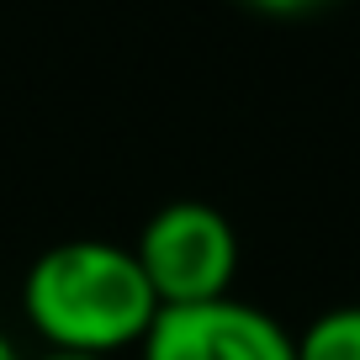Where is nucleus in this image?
<instances>
[{"instance_id":"f257e3e1","label":"nucleus","mask_w":360,"mask_h":360,"mask_svg":"<svg viewBox=\"0 0 360 360\" xmlns=\"http://www.w3.org/2000/svg\"><path fill=\"white\" fill-rule=\"evenodd\" d=\"M22 307L48 349L101 360L143 345L159 318V297L138 255L112 238H64L43 249L22 281Z\"/></svg>"},{"instance_id":"f03ea898","label":"nucleus","mask_w":360,"mask_h":360,"mask_svg":"<svg viewBox=\"0 0 360 360\" xmlns=\"http://www.w3.org/2000/svg\"><path fill=\"white\" fill-rule=\"evenodd\" d=\"M159 307H191L228 297L238 276V233L212 202H169L133 244Z\"/></svg>"},{"instance_id":"7ed1b4c3","label":"nucleus","mask_w":360,"mask_h":360,"mask_svg":"<svg viewBox=\"0 0 360 360\" xmlns=\"http://www.w3.org/2000/svg\"><path fill=\"white\" fill-rule=\"evenodd\" d=\"M143 360H297V334H286L265 307L217 297L191 307H159L148 323Z\"/></svg>"},{"instance_id":"20e7f679","label":"nucleus","mask_w":360,"mask_h":360,"mask_svg":"<svg viewBox=\"0 0 360 360\" xmlns=\"http://www.w3.org/2000/svg\"><path fill=\"white\" fill-rule=\"evenodd\" d=\"M297 360H360V307H328L297 334Z\"/></svg>"},{"instance_id":"39448f33","label":"nucleus","mask_w":360,"mask_h":360,"mask_svg":"<svg viewBox=\"0 0 360 360\" xmlns=\"http://www.w3.org/2000/svg\"><path fill=\"white\" fill-rule=\"evenodd\" d=\"M249 11H265V16H307V11H323L328 0H238Z\"/></svg>"},{"instance_id":"423d86ee","label":"nucleus","mask_w":360,"mask_h":360,"mask_svg":"<svg viewBox=\"0 0 360 360\" xmlns=\"http://www.w3.org/2000/svg\"><path fill=\"white\" fill-rule=\"evenodd\" d=\"M37 360H101V355H69V349H43Z\"/></svg>"},{"instance_id":"0eeeda50","label":"nucleus","mask_w":360,"mask_h":360,"mask_svg":"<svg viewBox=\"0 0 360 360\" xmlns=\"http://www.w3.org/2000/svg\"><path fill=\"white\" fill-rule=\"evenodd\" d=\"M0 360H22V349H16L11 339H6V334H0Z\"/></svg>"}]
</instances>
